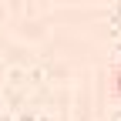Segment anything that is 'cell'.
I'll return each instance as SVG.
<instances>
[{"mask_svg":"<svg viewBox=\"0 0 121 121\" xmlns=\"http://www.w3.org/2000/svg\"><path fill=\"white\" fill-rule=\"evenodd\" d=\"M118 94H121V74H118Z\"/></svg>","mask_w":121,"mask_h":121,"instance_id":"cell-1","label":"cell"}]
</instances>
